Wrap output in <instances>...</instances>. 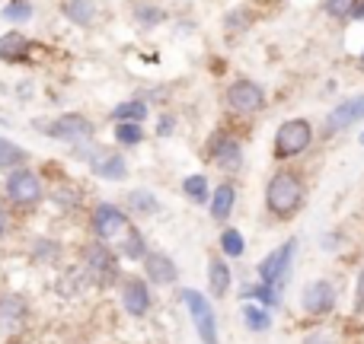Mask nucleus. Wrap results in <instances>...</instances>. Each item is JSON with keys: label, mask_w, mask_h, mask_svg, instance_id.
I'll list each match as a JSON object with an SVG mask.
<instances>
[{"label": "nucleus", "mask_w": 364, "mask_h": 344, "mask_svg": "<svg viewBox=\"0 0 364 344\" xmlns=\"http://www.w3.org/2000/svg\"><path fill=\"white\" fill-rule=\"evenodd\" d=\"M262 201H265V211L275 220H291L301 213L304 201H307V182H304V175L297 170L282 166V170H275L269 175V182H265Z\"/></svg>", "instance_id": "f257e3e1"}, {"label": "nucleus", "mask_w": 364, "mask_h": 344, "mask_svg": "<svg viewBox=\"0 0 364 344\" xmlns=\"http://www.w3.org/2000/svg\"><path fill=\"white\" fill-rule=\"evenodd\" d=\"M77 265L83 268V274L90 277L93 290H112L122 284L125 271H122V258L115 252V245L100 243V239H87L77 252Z\"/></svg>", "instance_id": "f03ea898"}, {"label": "nucleus", "mask_w": 364, "mask_h": 344, "mask_svg": "<svg viewBox=\"0 0 364 344\" xmlns=\"http://www.w3.org/2000/svg\"><path fill=\"white\" fill-rule=\"evenodd\" d=\"M48 194L42 172L32 166H19V170L4 175V204L16 207V211H36Z\"/></svg>", "instance_id": "7ed1b4c3"}, {"label": "nucleus", "mask_w": 364, "mask_h": 344, "mask_svg": "<svg viewBox=\"0 0 364 344\" xmlns=\"http://www.w3.org/2000/svg\"><path fill=\"white\" fill-rule=\"evenodd\" d=\"M179 303L188 313V322H192L195 335H198V344H220V326L211 296L195 287H179Z\"/></svg>", "instance_id": "20e7f679"}, {"label": "nucleus", "mask_w": 364, "mask_h": 344, "mask_svg": "<svg viewBox=\"0 0 364 344\" xmlns=\"http://www.w3.org/2000/svg\"><path fill=\"white\" fill-rule=\"evenodd\" d=\"M132 223H134L132 213H128L122 204H115V201H96V204L90 207V213H87L90 236L100 239V243H109V245L119 243Z\"/></svg>", "instance_id": "39448f33"}, {"label": "nucleus", "mask_w": 364, "mask_h": 344, "mask_svg": "<svg viewBox=\"0 0 364 344\" xmlns=\"http://www.w3.org/2000/svg\"><path fill=\"white\" fill-rule=\"evenodd\" d=\"M316 131L310 125V118H284L275 128V138H272V153H275L278 163H288V160L301 157L314 147Z\"/></svg>", "instance_id": "423d86ee"}, {"label": "nucleus", "mask_w": 364, "mask_h": 344, "mask_svg": "<svg viewBox=\"0 0 364 344\" xmlns=\"http://www.w3.org/2000/svg\"><path fill=\"white\" fill-rule=\"evenodd\" d=\"M74 157L80 160V163L87 166V170L93 172L100 182H125V179H128V163H125V157H122L119 150H109V147L96 144V140L74 147Z\"/></svg>", "instance_id": "0eeeda50"}, {"label": "nucleus", "mask_w": 364, "mask_h": 344, "mask_svg": "<svg viewBox=\"0 0 364 344\" xmlns=\"http://www.w3.org/2000/svg\"><path fill=\"white\" fill-rule=\"evenodd\" d=\"M294 258H297V239L291 236L256 262V281L269 284L275 290H284V284L291 281V271H294Z\"/></svg>", "instance_id": "6e6552de"}, {"label": "nucleus", "mask_w": 364, "mask_h": 344, "mask_svg": "<svg viewBox=\"0 0 364 344\" xmlns=\"http://www.w3.org/2000/svg\"><path fill=\"white\" fill-rule=\"evenodd\" d=\"M45 138L58 140V144H68V147H80V144L96 140V125L83 112H64L45 125Z\"/></svg>", "instance_id": "1a4fd4ad"}, {"label": "nucleus", "mask_w": 364, "mask_h": 344, "mask_svg": "<svg viewBox=\"0 0 364 344\" xmlns=\"http://www.w3.org/2000/svg\"><path fill=\"white\" fill-rule=\"evenodd\" d=\"M339 306V284L333 277H314L301 287V313L307 319H326Z\"/></svg>", "instance_id": "9d476101"}, {"label": "nucleus", "mask_w": 364, "mask_h": 344, "mask_svg": "<svg viewBox=\"0 0 364 344\" xmlns=\"http://www.w3.org/2000/svg\"><path fill=\"white\" fill-rule=\"evenodd\" d=\"M154 287L144 281V274H125L119 284V306L128 319H147L154 313Z\"/></svg>", "instance_id": "9b49d317"}, {"label": "nucleus", "mask_w": 364, "mask_h": 344, "mask_svg": "<svg viewBox=\"0 0 364 344\" xmlns=\"http://www.w3.org/2000/svg\"><path fill=\"white\" fill-rule=\"evenodd\" d=\"M205 160L211 166H218L220 172L237 175L240 170H243V163H246V153H243V144H240L233 134L214 131L211 138H208V144H205Z\"/></svg>", "instance_id": "f8f14e48"}, {"label": "nucleus", "mask_w": 364, "mask_h": 344, "mask_svg": "<svg viewBox=\"0 0 364 344\" xmlns=\"http://www.w3.org/2000/svg\"><path fill=\"white\" fill-rule=\"evenodd\" d=\"M32 319V303L19 290H0V338L19 335Z\"/></svg>", "instance_id": "ddd939ff"}, {"label": "nucleus", "mask_w": 364, "mask_h": 344, "mask_svg": "<svg viewBox=\"0 0 364 344\" xmlns=\"http://www.w3.org/2000/svg\"><path fill=\"white\" fill-rule=\"evenodd\" d=\"M224 99H227V109H230L233 115H243V118H250V115L262 112V106H265V87H262V83L246 80V77H243V80H233L230 87H227Z\"/></svg>", "instance_id": "4468645a"}, {"label": "nucleus", "mask_w": 364, "mask_h": 344, "mask_svg": "<svg viewBox=\"0 0 364 344\" xmlns=\"http://www.w3.org/2000/svg\"><path fill=\"white\" fill-rule=\"evenodd\" d=\"M361 121H364V93L336 102V106L326 112V118H323V134H326V138H336V134L348 131V128L361 125Z\"/></svg>", "instance_id": "2eb2a0df"}, {"label": "nucleus", "mask_w": 364, "mask_h": 344, "mask_svg": "<svg viewBox=\"0 0 364 344\" xmlns=\"http://www.w3.org/2000/svg\"><path fill=\"white\" fill-rule=\"evenodd\" d=\"M141 271H144V281L151 284L154 290L176 287V284H179V265H176V258H173L170 252H164V249H151V252H147V258L141 262Z\"/></svg>", "instance_id": "dca6fc26"}, {"label": "nucleus", "mask_w": 364, "mask_h": 344, "mask_svg": "<svg viewBox=\"0 0 364 344\" xmlns=\"http://www.w3.org/2000/svg\"><path fill=\"white\" fill-rule=\"evenodd\" d=\"M237 201H240L237 182H230V179L218 182V185L211 188V201H208V217H211L214 223H227V220L233 217V211H237Z\"/></svg>", "instance_id": "f3484780"}, {"label": "nucleus", "mask_w": 364, "mask_h": 344, "mask_svg": "<svg viewBox=\"0 0 364 344\" xmlns=\"http://www.w3.org/2000/svg\"><path fill=\"white\" fill-rule=\"evenodd\" d=\"M205 277H208V296H211V300H224V296L233 290V268L224 255H218V252L208 255Z\"/></svg>", "instance_id": "a211bd4d"}, {"label": "nucleus", "mask_w": 364, "mask_h": 344, "mask_svg": "<svg viewBox=\"0 0 364 344\" xmlns=\"http://www.w3.org/2000/svg\"><path fill=\"white\" fill-rule=\"evenodd\" d=\"M26 255L36 268H61L64 262V245L55 236H32L26 245Z\"/></svg>", "instance_id": "6ab92c4d"}, {"label": "nucleus", "mask_w": 364, "mask_h": 344, "mask_svg": "<svg viewBox=\"0 0 364 344\" xmlns=\"http://www.w3.org/2000/svg\"><path fill=\"white\" fill-rule=\"evenodd\" d=\"M125 211L132 213V220H151V217H157V213L164 211V204H160L157 192H151L147 185H138V188H128Z\"/></svg>", "instance_id": "aec40b11"}, {"label": "nucleus", "mask_w": 364, "mask_h": 344, "mask_svg": "<svg viewBox=\"0 0 364 344\" xmlns=\"http://www.w3.org/2000/svg\"><path fill=\"white\" fill-rule=\"evenodd\" d=\"M115 252H119L122 262H144L147 252H151V243H147L144 230H141L138 223H132L125 230V236L115 243Z\"/></svg>", "instance_id": "412c9836"}, {"label": "nucleus", "mask_w": 364, "mask_h": 344, "mask_svg": "<svg viewBox=\"0 0 364 344\" xmlns=\"http://www.w3.org/2000/svg\"><path fill=\"white\" fill-rule=\"evenodd\" d=\"M32 42L23 32H4L0 35V64H29Z\"/></svg>", "instance_id": "4be33fe9"}, {"label": "nucleus", "mask_w": 364, "mask_h": 344, "mask_svg": "<svg viewBox=\"0 0 364 344\" xmlns=\"http://www.w3.org/2000/svg\"><path fill=\"white\" fill-rule=\"evenodd\" d=\"M240 322H243V328L250 335H269L272 326H275V313L259 306V303H243L240 306Z\"/></svg>", "instance_id": "5701e85b"}, {"label": "nucleus", "mask_w": 364, "mask_h": 344, "mask_svg": "<svg viewBox=\"0 0 364 344\" xmlns=\"http://www.w3.org/2000/svg\"><path fill=\"white\" fill-rule=\"evenodd\" d=\"M240 300L243 303H259V306H265V309H282V303H284V294L282 290H275V287H269V284H259V281H252V284H243L240 287Z\"/></svg>", "instance_id": "b1692460"}, {"label": "nucleus", "mask_w": 364, "mask_h": 344, "mask_svg": "<svg viewBox=\"0 0 364 344\" xmlns=\"http://www.w3.org/2000/svg\"><path fill=\"white\" fill-rule=\"evenodd\" d=\"M179 188H182V198L188 201V204H195V207H208V201H211V182H208V175L205 172H192V175H182V182H179Z\"/></svg>", "instance_id": "393cba45"}, {"label": "nucleus", "mask_w": 364, "mask_h": 344, "mask_svg": "<svg viewBox=\"0 0 364 344\" xmlns=\"http://www.w3.org/2000/svg\"><path fill=\"white\" fill-rule=\"evenodd\" d=\"M218 255H224L227 262H237V258L246 255V236L237 230V226H224L218 236Z\"/></svg>", "instance_id": "a878e982"}, {"label": "nucleus", "mask_w": 364, "mask_h": 344, "mask_svg": "<svg viewBox=\"0 0 364 344\" xmlns=\"http://www.w3.org/2000/svg\"><path fill=\"white\" fill-rule=\"evenodd\" d=\"M19 166H29V150L19 147L16 140H10V138L0 134V172L6 175L13 170H19Z\"/></svg>", "instance_id": "bb28decb"}, {"label": "nucleus", "mask_w": 364, "mask_h": 344, "mask_svg": "<svg viewBox=\"0 0 364 344\" xmlns=\"http://www.w3.org/2000/svg\"><path fill=\"white\" fill-rule=\"evenodd\" d=\"M61 13H64V19H68L70 26L87 29V26H93V19H96V4L93 0H64Z\"/></svg>", "instance_id": "cd10ccee"}, {"label": "nucleus", "mask_w": 364, "mask_h": 344, "mask_svg": "<svg viewBox=\"0 0 364 344\" xmlns=\"http://www.w3.org/2000/svg\"><path fill=\"white\" fill-rule=\"evenodd\" d=\"M147 115H151V106H147L144 99H125V102H119V106L109 112V118H112L115 125H122V121H134V125H144Z\"/></svg>", "instance_id": "c85d7f7f"}, {"label": "nucleus", "mask_w": 364, "mask_h": 344, "mask_svg": "<svg viewBox=\"0 0 364 344\" xmlns=\"http://www.w3.org/2000/svg\"><path fill=\"white\" fill-rule=\"evenodd\" d=\"M112 138H115V144L122 147V150H128V147H141L144 144V125H134V121H122V125H115V131H112Z\"/></svg>", "instance_id": "c756f323"}, {"label": "nucleus", "mask_w": 364, "mask_h": 344, "mask_svg": "<svg viewBox=\"0 0 364 344\" xmlns=\"http://www.w3.org/2000/svg\"><path fill=\"white\" fill-rule=\"evenodd\" d=\"M132 16H134V23L144 26V29H154V26L166 23V10L160 4H134Z\"/></svg>", "instance_id": "7c9ffc66"}, {"label": "nucleus", "mask_w": 364, "mask_h": 344, "mask_svg": "<svg viewBox=\"0 0 364 344\" xmlns=\"http://www.w3.org/2000/svg\"><path fill=\"white\" fill-rule=\"evenodd\" d=\"M36 16V6H32V0H4V10H0V19H6V23H29V19Z\"/></svg>", "instance_id": "2f4dec72"}, {"label": "nucleus", "mask_w": 364, "mask_h": 344, "mask_svg": "<svg viewBox=\"0 0 364 344\" xmlns=\"http://www.w3.org/2000/svg\"><path fill=\"white\" fill-rule=\"evenodd\" d=\"M355 6H358V0H326L323 10H326L333 19H352Z\"/></svg>", "instance_id": "473e14b6"}, {"label": "nucleus", "mask_w": 364, "mask_h": 344, "mask_svg": "<svg viewBox=\"0 0 364 344\" xmlns=\"http://www.w3.org/2000/svg\"><path fill=\"white\" fill-rule=\"evenodd\" d=\"M173 131H176V115L160 112V115H157V128H154V134H157V138H173Z\"/></svg>", "instance_id": "72a5a7b5"}, {"label": "nucleus", "mask_w": 364, "mask_h": 344, "mask_svg": "<svg viewBox=\"0 0 364 344\" xmlns=\"http://www.w3.org/2000/svg\"><path fill=\"white\" fill-rule=\"evenodd\" d=\"M355 316H364V268L355 274V300H352Z\"/></svg>", "instance_id": "f704fd0d"}, {"label": "nucleus", "mask_w": 364, "mask_h": 344, "mask_svg": "<svg viewBox=\"0 0 364 344\" xmlns=\"http://www.w3.org/2000/svg\"><path fill=\"white\" fill-rule=\"evenodd\" d=\"M301 344H336V335L326 332V328H314V332L304 335Z\"/></svg>", "instance_id": "c9c22d12"}, {"label": "nucleus", "mask_w": 364, "mask_h": 344, "mask_svg": "<svg viewBox=\"0 0 364 344\" xmlns=\"http://www.w3.org/2000/svg\"><path fill=\"white\" fill-rule=\"evenodd\" d=\"M10 226H13V220H10V207L0 201V243H4L6 236H10Z\"/></svg>", "instance_id": "e433bc0d"}, {"label": "nucleus", "mask_w": 364, "mask_h": 344, "mask_svg": "<svg viewBox=\"0 0 364 344\" xmlns=\"http://www.w3.org/2000/svg\"><path fill=\"white\" fill-rule=\"evenodd\" d=\"M342 239H346V236H342V233H323L320 245H323V249H326V252H336V249H342Z\"/></svg>", "instance_id": "4c0bfd02"}, {"label": "nucleus", "mask_w": 364, "mask_h": 344, "mask_svg": "<svg viewBox=\"0 0 364 344\" xmlns=\"http://www.w3.org/2000/svg\"><path fill=\"white\" fill-rule=\"evenodd\" d=\"M352 19H358V23H361V19H364V0H358V6H355Z\"/></svg>", "instance_id": "58836bf2"}, {"label": "nucleus", "mask_w": 364, "mask_h": 344, "mask_svg": "<svg viewBox=\"0 0 364 344\" xmlns=\"http://www.w3.org/2000/svg\"><path fill=\"white\" fill-rule=\"evenodd\" d=\"M358 67L364 70V51H361V55H358Z\"/></svg>", "instance_id": "ea45409f"}, {"label": "nucleus", "mask_w": 364, "mask_h": 344, "mask_svg": "<svg viewBox=\"0 0 364 344\" xmlns=\"http://www.w3.org/2000/svg\"><path fill=\"white\" fill-rule=\"evenodd\" d=\"M358 140H361V147H364V131H361V138H358Z\"/></svg>", "instance_id": "a19ab883"}]
</instances>
